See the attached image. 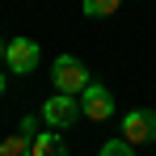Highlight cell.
I'll return each mask as SVG.
<instances>
[{
	"instance_id": "6da1fadb",
	"label": "cell",
	"mask_w": 156,
	"mask_h": 156,
	"mask_svg": "<svg viewBox=\"0 0 156 156\" xmlns=\"http://www.w3.org/2000/svg\"><path fill=\"white\" fill-rule=\"evenodd\" d=\"M51 80H55V89H59V93H76V97L93 84V80H89V68L80 63L76 55H59V59H55V68H51Z\"/></svg>"
},
{
	"instance_id": "52a82bcc",
	"label": "cell",
	"mask_w": 156,
	"mask_h": 156,
	"mask_svg": "<svg viewBox=\"0 0 156 156\" xmlns=\"http://www.w3.org/2000/svg\"><path fill=\"white\" fill-rule=\"evenodd\" d=\"M0 156H34V139L17 131V135H9V139L0 144Z\"/></svg>"
},
{
	"instance_id": "9c48e42d",
	"label": "cell",
	"mask_w": 156,
	"mask_h": 156,
	"mask_svg": "<svg viewBox=\"0 0 156 156\" xmlns=\"http://www.w3.org/2000/svg\"><path fill=\"white\" fill-rule=\"evenodd\" d=\"M101 156H135V144H127V139H110V144H101Z\"/></svg>"
},
{
	"instance_id": "8fae6325",
	"label": "cell",
	"mask_w": 156,
	"mask_h": 156,
	"mask_svg": "<svg viewBox=\"0 0 156 156\" xmlns=\"http://www.w3.org/2000/svg\"><path fill=\"white\" fill-rule=\"evenodd\" d=\"M4 51H9V42H0V59H4Z\"/></svg>"
},
{
	"instance_id": "30bf717a",
	"label": "cell",
	"mask_w": 156,
	"mask_h": 156,
	"mask_svg": "<svg viewBox=\"0 0 156 156\" xmlns=\"http://www.w3.org/2000/svg\"><path fill=\"white\" fill-rule=\"evenodd\" d=\"M17 131H21V135H30V139H34V135H38V122H34V118H21V127H17Z\"/></svg>"
},
{
	"instance_id": "7c38bea8",
	"label": "cell",
	"mask_w": 156,
	"mask_h": 156,
	"mask_svg": "<svg viewBox=\"0 0 156 156\" xmlns=\"http://www.w3.org/2000/svg\"><path fill=\"white\" fill-rule=\"evenodd\" d=\"M0 93H4V72H0Z\"/></svg>"
},
{
	"instance_id": "3957f363",
	"label": "cell",
	"mask_w": 156,
	"mask_h": 156,
	"mask_svg": "<svg viewBox=\"0 0 156 156\" xmlns=\"http://www.w3.org/2000/svg\"><path fill=\"white\" fill-rule=\"evenodd\" d=\"M122 139L127 144H152L156 139V110H131L122 118Z\"/></svg>"
},
{
	"instance_id": "7a4b0ae2",
	"label": "cell",
	"mask_w": 156,
	"mask_h": 156,
	"mask_svg": "<svg viewBox=\"0 0 156 156\" xmlns=\"http://www.w3.org/2000/svg\"><path fill=\"white\" fill-rule=\"evenodd\" d=\"M42 118H47L51 127H72L76 118H84L80 97H76V93H59V89H55V97L42 101Z\"/></svg>"
},
{
	"instance_id": "277c9868",
	"label": "cell",
	"mask_w": 156,
	"mask_h": 156,
	"mask_svg": "<svg viewBox=\"0 0 156 156\" xmlns=\"http://www.w3.org/2000/svg\"><path fill=\"white\" fill-rule=\"evenodd\" d=\"M4 63H9V72H34L38 68V42L34 38H13L9 42V51H4Z\"/></svg>"
},
{
	"instance_id": "8992f818",
	"label": "cell",
	"mask_w": 156,
	"mask_h": 156,
	"mask_svg": "<svg viewBox=\"0 0 156 156\" xmlns=\"http://www.w3.org/2000/svg\"><path fill=\"white\" fill-rule=\"evenodd\" d=\"M68 148H63V139L55 135V131H38L34 135V156H63Z\"/></svg>"
},
{
	"instance_id": "ba28073f",
	"label": "cell",
	"mask_w": 156,
	"mask_h": 156,
	"mask_svg": "<svg viewBox=\"0 0 156 156\" xmlns=\"http://www.w3.org/2000/svg\"><path fill=\"white\" fill-rule=\"evenodd\" d=\"M118 4L122 0H84V17H110L118 13Z\"/></svg>"
},
{
	"instance_id": "5b68a950",
	"label": "cell",
	"mask_w": 156,
	"mask_h": 156,
	"mask_svg": "<svg viewBox=\"0 0 156 156\" xmlns=\"http://www.w3.org/2000/svg\"><path fill=\"white\" fill-rule=\"evenodd\" d=\"M80 110H84V118L105 122V118L114 114V93H110V89H101V84H89V89L80 93Z\"/></svg>"
}]
</instances>
